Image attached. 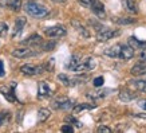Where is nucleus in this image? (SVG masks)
Returning a JSON list of instances; mask_svg holds the SVG:
<instances>
[{
  "label": "nucleus",
  "instance_id": "f257e3e1",
  "mask_svg": "<svg viewBox=\"0 0 146 133\" xmlns=\"http://www.w3.org/2000/svg\"><path fill=\"white\" fill-rule=\"evenodd\" d=\"M24 11L30 16L36 18V19H43L48 15V9L46 8L44 5L35 3L34 0H30V1H27L26 4H24Z\"/></svg>",
  "mask_w": 146,
  "mask_h": 133
},
{
  "label": "nucleus",
  "instance_id": "f03ea898",
  "mask_svg": "<svg viewBox=\"0 0 146 133\" xmlns=\"http://www.w3.org/2000/svg\"><path fill=\"white\" fill-rule=\"evenodd\" d=\"M80 4L84 5L86 8H90L98 18L105 19L106 18V12H105V5L102 4L99 0H78Z\"/></svg>",
  "mask_w": 146,
  "mask_h": 133
},
{
  "label": "nucleus",
  "instance_id": "7ed1b4c3",
  "mask_svg": "<svg viewBox=\"0 0 146 133\" xmlns=\"http://www.w3.org/2000/svg\"><path fill=\"white\" fill-rule=\"evenodd\" d=\"M52 108L59 110H70L74 108V101L67 97H59L52 101Z\"/></svg>",
  "mask_w": 146,
  "mask_h": 133
},
{
  "label": "nucleus",
  "instance_id": "20e7f679",
  "mask_svg": "<svg viewBox=\"0 0 146 133\" xmlns=\"http://www.w3.org/2000/svg\"><path fill=\"white\" fill-rule=\"evenodd\" d=\"M117 35H119V31H115V30L103 27L102 30H99V31L97 32V40H99V42H106V40H109V39H113V38Z\"/></svg>",
  "mask_w": 146,
  "mask_h": 133
},
{
  "label": "nucleus",
  "instance_id": "39448f33",
  "mask_svg": "<svg viewBox=\"0 0 146 133\" xmlns=\"http://www.w3.org/2000/svg\"><path fill=\"white\" fill-rule=\"evenodd\" d=\"M46 70V66H35V65H23L20 71L26 76H38Z\"/></svg>",
  "mask_w": 146,
  "mask_h": 133
},
{
  "label": "nucleus",
  "instance_id": "423d86ee",
  "mask_svg": "<svg viewBox=\"0 0 146 133\" xmlns=\"http://www.w3.org/2000/svg\"><path fill=\"white\" fill-rule=\"evenodd\" d=\"M44 34L50 38H60V36H64L66 35V28L63 26H51V27H47L44 30Z\"/></svg>",
  "mask_w": 146,
  "mask_h": 133
},
{
  "label": "nucleus",
  "instance_id": "0eeeda50",
  "mask_svg": "<svg viewBox=\"0 0 146 133\" xmlns=\"http://www.w3.org/2000/svg\"><path fill=\"white\" fill-rule=\"evenodd\" d=\"M12 57L15 58H30V57H34V55H36L38 54V51H34L32 49H30V47H20V49H15L12 50Z\"/></svg>",
  "mask_w": 146,
  "mask_h": 133
},
{
  "label": "nucleus",
  "instance_id": "6e6552de",
  "mask_svg": "<svg viewBox=\"0 0 146 133\" xmlns=\"http://www.w3.org/2000/svg\"><path fill=\"white\" fill-rule=\"evenodd\" d=\"M94 67H95V61H94V58L87 57L86 59L80 61V63L78 65V67L75 69V73H83V71H90V70H93Z\"/></svg>",
  "mask_w": 146,
  "mask_h": 133
},
{
  "label": "nucleus",
  "instance_id": "1a4fd4ad",
  "mask_svg": "<svg viewBox=\"0 0 146 133\" xmlns=\"http://www.w3.org/2000/svg\"><path fill=\"white\" fill-rule=\"evenodd\" d=\"M58 80L60 81L64 86H75V85H79V84H82L84 81V78L83 77H76V78H71V77H68V76H66V74H59L58 76Z\"/></svg>",
  "mask_w": 146,
  "mask_h": 133
},
{
  "label": "nucleus",
  "instance_id": "9d476101",
  "mask_svg": "<svg viewBox=\"0 0 146 133\" xmlns=\"http://www.w3.org/2000/svg\"><path fill=\"white\" fill-rule=\"evenodd\" d=\"M15 88H16V82H12L9 86L0 89V93L3 94L9 102H15L16 101V96H15Z\"/></svg>",
  "mask_w": 146,
  "mask_h": 133
},
{
  "label": "nucleus",
  "instance_id": "9b49d317",
  "mask_svg": "<svg viewBox=\"0 0 146 133\" xmlns=\"http://www.w3.org/2000/svg\"><path fill=\"white\" fill-rule=\"evenodd\" d=\"M134 49L133 47H130L129 44H123V46H121L119 49V55L118 58H121L122 61H129V59H131L134 58Z\"/></svg>",
  "mask_w": 146,
  "mask_h": 133
},
{
  "label": "nucleus",
  "instance_id": "f8f14e48",
  "mask_svg": "<svg viewBox=\"0 0 146 133\" xmlns=\"http://www.w3.org/2000/svg\"><path fill=\"white\" fill-rule=\"evenodd\" d=\"M38 94H39L40 98H47L52 96V90H51L47 82L42 81V82H39V86H38Z\"/></svg>",
  "mask_w": 146,
  "mask_h": 133
},
{
  "label": "nucleus",
  "instance_id": "ddd939ff",
  "mask_svg": "<svg viewBox=\"0 0 146 133\" xmlns=\"http://www.w3.org/2000/svg\"><path fill=\"white\" fill-rule=\"evenodd\" d=\"M27 24V19L26 18H18L16 22H15V26H13L12 30V38H16L23 32V28Z\"/></svg>",
  "mask_w": 146,
  "mask_h": 133
},
{
  "label": "nucleus",
  "instance_id": "4468645a",
  "mask_svg": "<svg viewBox=\"0 0 146 133\" xmlns=\"http://www.w3.org/2000/svg\"><path fill=\"white\" fill-rule=\"evenodd\" d=\"M23 44H26V46H31V47H36L38 44H42L43 43V39H42V36L38 35V34H34V35L28 36L26 40H23L22 42Z\"/></svg>",
  "mask_w": 146,
  "mask_h": 133
},
{
  "label": "nucleus",
  "instance_id": "2eb2a0df",
  "mask_svg": "<svg viewBox=\"0 0 146 133\" xmlns=\"http://www.w3.org/2000/svg\"><path fill=\"white\" fill-rule=\"evenodd\" d=\"M134 98H137V93L134 92H130L127 89H123L119 92V100L123 102H129V101H133Z\"/></svg>",
  "mask_w": 146,
  "mask_h": 133
},
{
  "label": "nucleus",
  "instance_id": "dca6fc26",
  "mask_svg": "<svg viewBox=\"0 0 146 133\" xmlns=\"http://www.w3.org/2000/svg\"><path fill=\"white\" fill-rule=\"evenodd\" d=\"M80 61H82V58H80V55H78V54H74L72 57L70 58V62L67 63V69L71 71H75V69L78 67V65L80 63Z\"/></svg>",
  "mask_w": 146,
  "mask_h": 133
},
{
  "label": "nucleus",
  "instance_id": "f3484780",
  "mask_svg": "<svg viewBox=\"0 0 146 133\" xmlns=\"http://www.w3.org/2000/svg\"><path fill=\"white\" fill-rule=\"evenodd\" d=\"M97 108V104H78L76 106H74V114H79L82 110H91V109H95Z\"/></svg>",
  "mask_w": 146,
  "mask_h": 133
},
{
  "label": "nucleus",
  "instance_id": "a211bd4d",
  "mask_svg": "<svg viewBox=\"0 0 146 133\" xmlns=\"http://www.w3.org/2000/svg\"><path fill=\"white\" fill-rule=\"evenodd\" d=\"M130 73H131L133 76H145L146 74V65L145 63H137V65H134V66L131 67Z\"/></svg>",
  "mask_w": 146,
  "mask_h": 133
},
{
  "label": "nucleus",
  "instance_id": "6ab92c4d",
  "mask_svg": "<svg viewBox=\"0 0 146 133\" xmlns=\"http://www.w3.org/2000/svg\"><path fill=\"white\" fill-rule=\"evenodd\" d=\"M119 49H121V44H114V46H111V47L105 50V55H107V57H110V58H118Z\"/></svg>",
  "mask_w": 146,
  "mask_h": 133
},
{
  "label": "nucleus",
  "instance_id": "aec40b11",
  "mask_svg": "<svg viewBox=\"0 0 146 133\" xmlns=\"http://www.w3.org/2000/svg\"><path fill=\"white\" fill-rule=\"evenodd\" d=\"M71 23H72V26H74V28H75L76 31L79 32V34H80L82 36H84V38H89V36H90L89 30H87V28H86L84 26H82V24H80L79 22H76V20H72Z\"/></svg>",
  "mask_w": 146,
  "mask_h": 133
},
{
  "label": "nucleus",
  "instance_id": "412c9836",
  "mask_svg": "<svg viewBox=\"0 0 146 133\" xmlns=\"http://www.w3.org/2000/svg\"><path fill=\"white\" fill-rule=\"evenodd\" d=\"M129 46H130V47H133L134 50H141L142 47H145L146 46V42H141V40H138L135 36H130V38H129Z\"/></svg>",
  "mask_w": 146,
  "mask_h": 133
},
{
  "label": "nucleus",
  "instance_id": "4be33fe9",
  "mask_svg": "<svg viewBox=\"0 0 146 133\" xmlns=\"http://www.w3.org/2000/svg\"><path fill=\"white\" fill-rule=\"evenodd\" d=\"M130 84L134 89H137L142 93H146V81L145 80H133L130 81Z\"/></svg>",
  "mask_w": 146,
  "mask_h": 133
},
{
  "label": "nucleus",
  "instance_id": "5701e85b",
  "mask_svg": "<svg viewBox=\"0 0 146 133\" xmlns=\"http://www.w3.org/2000/svg\"><path fill=\"white\" fill-rule=\"evenodd\" d=\"M50 116H51V112L47 108H42L38 112V121L39 122H44V121H47L50 118Z\"/></svg>",
  "mask_w": 146,
  "mask_h": 133
},
{
  "label": "nucleus",
  "instance_id": "b1692460",
  "mask_svg": "<svg viewBox=\"0 0 146 133\" xmlns=\"http://www.w3.org/2000/svg\"><path fill=\"white\" fill-rule=\"evenodd\" d=\"M109 93H110L109 89H106V90H101V92H90V93H87V97L93 98V100H99V98L106 97Z\"/></svg>",
  "mask_w": 146,
  "mask_h": 133
},
{
  "label": "nucleus",
  "instance_id": "393cba45",
  "mask_svg": "<svg viewBox=\"0 0 146 133\" xmlns=\"http://www.w3.org/2000/svg\"><path fill=\"white\" fill-rule=\"evenodd\" d=\"M5 5L13 11H19L22 8V0H4Z\"/></svg>",
  "mask_w": 146,
  "mask_h": 133
},
{
  "label": "nucleus",
  "instance_id": "a878e982",
  "mask_svg": "<svg viewBox=\"0 0 146 133\" xmlns=\"http://www.w3.org/2000/svg\"><path fill=\"white\" fill-rule=\"evenodd\" d=\"M125 1V5L127 11L130 12H138V7H137V1L135 0H123Z\"/></svg>",
  "mask_w": 146,
  "mask_h": 133
},
{
  "label": "nucleus",
  "instance_id": "bb28decb",
  "mask_svg": "<svg viewBox=\"0 0 146 133\" xmlns=\"http://www.w3.org/2000/svg\"><path fill=\"white\" fill-rule=\"evenodd\" d=\"M66 122H70V124H72V125H75V126H78V128H82L83 126V124L80 122V121H78L75 118V117H72V116H66Z\"/></svg>",
  "mask_w": 146,
  "mask_h": 133
},
{
  "label": "nucleus",
  "instance_id": "cd10ccee",
  "mask_svg": "<svg viewBox=\"0 0 146 133\" xmlns=\"http://www.w3.org/2000/svg\"><path fill=\"white\" fill-rule=\"evenodd\" d=\"M114 22L118 23V24H131V23L135 22V19L134 18H117Z\"/></svg>",
  "mask_w": 146,
  "mask_h": 133
},
{
  "label": "nucleus",
  "instance_id": "c85d7f7f",
  "mask_svg": "<svg viewBox=\"0 0 146 133\" xmlns=\"http://www.w3.org/2000/svg\"><path fill=\"white\" fill-rule=\"evenodd\" d=\"M9 120V112H0V126Z\"/></svg>",
  "mask_w": 146,
  "mask_h": 133
},
{
  "label": "nucleus",
  "instance_id": "c756f323",
  "mask_svg": "<svg viewBox=\"0 0 146 133\" xmlns=\"http://www.w3.org/2000/svg\"><path fill=\"white\" fill-rule=\"evenodd\" d=\"M7 32H8V26H7V23L0 22V36H5Z\"/></svg>",
  "mask_w": 146,
  "mask_h": 133
},
{
  "label": "nucleus",
  "instance_id": "7c9ffc66",
  "mask_svg": "<svg viewBox=\"0 0 146 133\" xmlns=\"http://www.w3.org/2000/svg\"><path fill=\"white\" fill-rule=\"evenodd\" d=\"M97 132L98 133H111L113 130H111L109 126H106V125H101V126L97 129Z\"/></svg>",
  "mask_w": 146,
  "mask_h": 133
},
{
  "label": "nucleus",
  "instance_id": "2f4dec72",
  "mask_svg": "<svg viewBox=\"0 0 146 133\" xmlns=\"http://www.w3.org/2000/svg\"><path fill=\"white\" fill-rule=\"evenodd\" d=\"M103 82H105L103 77H97V78L94 80V86H95V88H101L102 85H103Z\"/></svg>",
  "mask_w": 146,
  "mask_h": 133
},
{
  "label": "nucleus",
  "instance_id": "473e14b6",
  "mask_svg": "<svg viewBox=\"0 0 146 133\" xmlns=\"http://www.w3.org/2000/svg\"><path fill=\"white\" fill-rule=\"evenodd\" d=\"M55 46H56V43H55V42H51V43L43 44V51H51V50H52Z\"/></svg>",
  "mask_w": 146,
  "mask_h": 133
},
{
  "label": "nucleus",
  "instance_id": "72a5a7b5",
  "mask_svg": "<svg viewBox=\"0 0 146 133\" xmlns=\"http://www.w3.org/2000/svg\"><path fill=\"white\" fill-rule=\"evenodd\" d=\"M63 133H72L74 132V128L71 126V125H68V124H66V125H63L62 126V129H60Z\"/></svg>",
  "mask_w": 146,
  "mask_h": 133
},
{
  "label": "nucleus",
  "instance_id": "f704fd0d",
  "mask_svg": "<svg viewBox=\"0 0 146 133\" xmlns=\"http://www.w3.org/2000/svg\"><path fill=\"white\" fill-rule=\"evenodd\" d=\"M139 59H141V61H146V46L141 49V53H139Z\"/></svg>",
  "mask_w": 146,
  "mask_h": 133
},
{
  "label": "nucleus",
  "instance_id": "c9c22d12",
  "mask_svg": "<svg viewBox=\"0 0 146 133\" xmlns=\"http://www.w3.org/2000/svg\"><path fill=\"white\" fill-rule=\"evenodd\" d=\"M5 76V70H4V63H3V61L0 59V78L1 77Z\"/></svg>",
  "mask_w": 146,
  "mask_h": 133
},
{
  "label": "nucleus",
  "instance_id": "e433bc0d",
  "mask_svg": "<svg viewBox=\"0 0 146 133\" xmlns=\"http://www.w3.org/2000/svg\"><path fill=\"white\" fill-rule=\"evenodd\" d=\"M138 105H139V108H142L143 110H146V100H139Z\"/></svg>",
  "mask_w": 146,
  "mask_h": 133
},
{
  "label": "nucleus",
  "instance_id": "4c0bfd02",
  "mask_svg": "<svg viewBox=\"0 0 146 133\" xmlns=\"http://www.w3.org/2000/svg\"><path fill=\"white\" fill-rule=\"evenodd\" d=\"M54 3H56V4H63V3H66L67 0H51Z\"/></svg>",
  "mask_w": 146,
  "mask_h": 133
},
{
  "label": "nucleus",
  "instance_id": "58836bf2",
  "mask_svg": "<svg viewBox=\"0 0 146 133\" xmlns=\"http://www.w3.org/2000/svg\"><path fill=\"white\" fill-rule=\"evenodd\" d=\"M145 81H146V74H145Z\"/></svg>",
  "mask_w": 146,
  "mask_h": 133
},
{
  "label": "nucleus",
  "instance_id": "ea45409f",
  "mask_svg": "<svg viewBox=\"0 0 146 133\" xmlns=\"http://www.w3.org/2000/svg\"><path fill=\"white\" fill-rule=\"evenodd\" d=\"M0 7H1V4H0Z\"/></svg>",
  "mask_w": 146,
  "mask_h": 133
}]
</instances>
